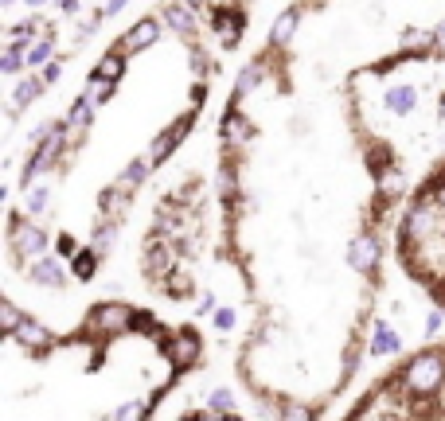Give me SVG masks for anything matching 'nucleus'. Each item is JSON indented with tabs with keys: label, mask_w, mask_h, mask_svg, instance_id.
Segmentation results:
<instances>
[{
	"label": "nucleus",
	"mask_w": 445,
	"mask_h": 421,
	"mask_svg": "<svg viewBox=\"0 0 445 421\" xmlns=\"http://www.w3.org/2000/svg\"><path fill=\"white\" fill-rule=\"evenodd\" d=\"M445 156V4H289L215 121L235 379L266 421L355 398L410 191Z\"/></svg>",
	"instance_id": "f257e3e1"
},
{
	"label": "nucleus",
	"mask_w": 445,
	"mask_h": 421,
	"mask_svg": "<svg viewBox=\"0 0 445 421\" xmlns=\"http://www.w3.org/2000/svg\"><path fill=\"white\" fill-rule=\"evenodd\" d=\"M172 421H246V417H238V413L227 410V406L203 402V406H192V410H184L180 417H172Z\"/></svg>",
	"instance_id": "39448f33"
},
{
	"label": "nucleus",
	"mask_w": 445,
	"mask_h": 421,
	"mask_svg": "<svg viewBox=\"0 0 445 421\" xmlns=\"http://www.w3.org/2000/svg\"><path fill=\"white\" fill-rule=\"evenodd\" d=\"M207 8L145 4L102 47L59 129L28 161V199L8 207L4 238L28 230L55 265L67 261L75 285L98 277L106 250L133 207L137 191L192 141L195 121L211 106L215 75L238 35H223L235 20H200ZM51 273L35 285L47 293Z\"/></svg>",
	"instance_id": "f03ea898"
},
{
	"label": "nucleus",
	"mask_w": 445,
	"mask_h": 421,
	"mask_svg": "<svg viewBox=\"0 0 445 421\" xmlns=\"http://www.w3.org/2000/svg\"><path fill=\"white\" fill-rule=\"evenodd\" d=\"M200 359L195 324L126 296H98L59 332L4 316V421H152Z\"/></svg>",
	"instance_id": "7ed1b4c3"
},
{
	"label": "nucleus",
	"mask_w": 445,
	"mask_h": 421,
	"mask_svg": "<svg viewBox=\"0 0 445 421\" xmlns=\"http://www.w3.org/2000/svg\"><path fill=\"white\" fill-rule=\"evenodd\" d=\"M340 421H445V344L383 371Z\"/></svg>",
	"instance_id": "20e7f679"
}]
</instances>
